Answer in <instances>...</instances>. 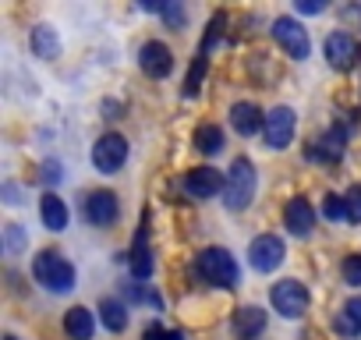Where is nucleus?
Instances as JSON below:
<instances>
[{
    "label": "nucleus",
    "instance_id": "nucleus-1",
    "mask_svg": "<svg viewBox=\"0 0 361 340\" xmlns=\"http://www.w3.org/2000/svg\"><path fill=\"white\" fill-rule=\"evenodd\" d=\"M32 277H36V284H43L50 294H68V291H75V266H71L61 252H54V248H43V252L32 259Z\"/></svg>",
    "mask_w": 361,
    "mask_h": 340
},
{
    "label": "nucleus",
    "instance_id": "nucleus-2",
    "mask_svg": "<svg viewBox=\"0 0 361 340\" xmlns=\"http://www.w3.org/2000/svg\"><path fill=\"white\" fill-rule=\"evenodd\" d=\"M195 273H199L209 287H224V291L238 287V280H241L238 262H234V255H231L227 248H202V252L195 255Z\"/></svg>",
    "mask_w": 361,
    "mask_h": 340
},
{
    "label": "nucleus",
    "instance_id": "nucleus-3",
    "mask_svg": "<svg viewBox=\"0 0 361 340\" xmlns=\"http://www.w3.org/2000/svg\"><path fill=\"white\" fill-rule=\"evenodd\" d=\"M255 185H259V178H255V166H252V159L238 156V159L231 163V170H227L224 206H227V210H234V213H241V210L255 199Z\"/></svg>",
    "mask_w": 361,
    "mask_h": 340
},
{
    "label": "nucleus",
    "instance_id": "nucleus-4",
    "mask_svg": "<svg viewBox=\"0 0 361 340\" xmlns=\"http://www.w3.org/2000/svg\"><path fill=\"white\" fill-rule=\"evenodd\" d=\"M269 301H273V308L283 315V319H301L305 312H308V287L301 284V280H280V284H273V291H269Z\"/></svg>",
    "mask_w": 361,
    "mask_h": 340
},
{
    "label": "nucleus",
    "instance_id": "nucleus-5",
    "mask_svg": "<svg viewBox=\"0 0 361 340\" xmlns=\"http://www.w3.org/2000/svg\"><path fill=\"white\" fill-rule=\"evenodd\" d=\"M128 163V138L117 131H106L96 145H92V166L99 174H117V170Z\"/></svg>",
    "mask_w": 361,
    "mask_h": 340
},
{
    "label": "nucleus",
    "instance_id": "nucleus-6",
    "mask_svg": "<svg viewBox=\"0 0 361 340\" xmlns=\"http://www.w3.org/2000/svg\"><path fill=\"white\" fill-rule=\"evenodd\" d=\"M294 131H298V114H294L290 107H273V110L266 114L262 135H266V145H269V149H287V145L294 142Z\"/></svg>",
    "mask_w": 361,
    "mask_h": 340
},
{
    "label": "nucleus",
    "instance_id": "nucleus-7",
    "mask_svg": "<svg viewBox=\"0 0 361 340\" xmlns=\"http://www.w3.org/2000/svg\"><path fill=\"white\" fill-rule=\"evenodd\" d=\"M273 40L280 43V50H283L290 61H305L308 50H312L308 32H305L301 22H294V18H276V22H273Z\"/></svg>",
    "mask_w": 361,
    "mask_h": 340
},
{
    "label": "nucleus",
    "instance_id": "nucleus-8",
    "mask_svg": "<svg viewBox=\"0 0 361 340\" xmlns=\"http://www.w3.org/2000/svg\"><path fill=\"white\" fill-rule=\"evenodd\" d=\"M283 255H287V248H283V241L276 234H259L248 245V262H252L255 273H273L283 262Z\"/></svg>",
    "mask_w": 361,
    "mask_h": 340
},
{
    "label": "nucleus",
    "instance_id": "nucleus-9",
    "mask_svg": "<svg viewBox=\"0 0 361 340\" xmlns=\"http://www.w3.org/2000/svg\"><path fill=\"white\" fill-rule=\"evenodd\" d=\"M82 217L92 224V227H110L117 217H121V206H117V195L114 192H92L82 199Z\"/></svg>",
    "mask_w": 361,
    "mask_h": 340
},
{
    "label": "nucleus",
    "instance_id": "nucleus-10",
    "mask_svg": "<svg viewBox=\"0 0 361 340\" xmlns=\"http://www.w3.org/2000/svg\"><path fill=\"white\" fill-rule=\"evenodd\" d=\"M224 185H227V178L220 174L216 166H195V170H188V178H185V192H188L192 199L224 195Z\"/></svg>",
    "mask_w": 361,
    "mask_h": 340
},
{
    "label": "nucleus",
    "instance_id": "nucleus-11",
    "mask_svg": "<svg viewBox=\"0 0 361 340\" xmlns=\"http://www.w3.org/2000/svg\"><path fill=\"white\" fill-rule=\"evenodd\" d=\"M138 68L149 75V78H166L170 75V68H173V54H170V47L166 43H145L142 50H138Z\"/></svg>",
    "mask_w": 361,
    "mask_h": 340
},
{
    "label": "nucleus",
    "instance_id": "nucleus-12",
    "mask_svg": "<svg viewBox=\"0 0 361 340\" xmlns=\"http://www.w3.org/2000/svg\"><path fill=\"white\" fill-rule=\"evenodd\" d=\"M326 61H329V68H336V71H350L354 61H357V43H354V36L333 32V36L326 40Z\"/></svg>",
    "mask_w": 361,
    "mask_h": 340
},
{
    "label": "nucleus",
    "instance_id": "nucleus-13",
    "mask_svg": "<svg viewBox=\"0 0 361 340\" xmlns=\"http://www.w3.org/2000/svg\"><path fill=\"white\" fill-rule=\"evenodd\" d=\"M283 224H287V231L294 234V238H308L312 231H315V210H312V202L308 199H290L287 202V210H283Z\"/></svg>",
    "mask_w": 361,
    "mask_h": 340
},
{
    "label": "nucleus",
    "instance_id": "nucleus-14",
    "mask_svg": "<svg viewBox=\"0 0 361 340\" xmlns=\"http://www.w3.org/2000/svg\"><path fill=\"white\" fill-rule=\"evenodd\" d=\"M231 128L238 135H255V131L266 128V114L255 103H234L231 107Z\"/></svg>",
    "mask_w": 361,
    "mask_h": 340
},
{
    "label": "nucleus",
    "instance_id": "nucleus-15",
    "mask_svg": "<svg viewBox=\"0 0 361 340\" xmlns=\"http://www.w3.org/2000/svg\"><path fill=\"white\" fill-rule=\"evenodd\" d=\"M305 156L308 159H319V163H336L343 156V131H329V135L308 142L305 145Z\"/></svg>",
    "mask_w": 361,
    "mask_h": 340
},
{
    "label": "nucleus",
    "instance_id": "nucleus-16",
    "mask_svg": "<svg viewBox=\"0 0 361 340\" xmlns=\"http://www.w3.org/2000/svg\"><path fill=\"white\" fill-rule=\"evenodd\" d=\"M64 333H68L71 340H92V333H96V315H92L85 305L68 308V312H64Z\"/></svg>",
    "mask_w": 361,
    "mask_h": 340
},
{
    "label": "nucleus",
    "instance_id": "nucleus-17",
    "mask_svg": "<svg viewBox=\"0 0 361 340\" xmlns=\"http://www.w3.org/2000/svg\"><path fill=\"white\" fill-rule=\"evenodd\" d=\"M39 217H43V227L47 231H64L68 227V206L57 192H47L39 199Z\"/></svg>",
    "mask_w": 361,
    "mask_h": 340
},
{
    "label": "nucleus",
    "instance_id": "nucleus-18",
    "mask_svg": "<svg viewBox=\"0 0 361 340\" xmlns=\"http://www.w3.org/2000/svg\"><path fill=\"white\" fill-rule=\"evenodd\" d=\"M262 329H266V312H262L259 305H245V308L234 312V333H238V336L252 340V336L262 333Z\"/></svg>",
    "mask_w": 361,
    "mask_h": 340
},
{
    "label": "nucleus",
    "instance_id": "nucleus-19",
    "mask_svg": "<svg viewBox=\"0 0 361 340\" xmlns=\"http://www.w3.org/2000/svg\"><path fill=\"white\" fill-rule=\"evenodd\" d=\"M32 50H36V57L54 61V57L61 54V36H57V29H50V25H36V29H32Z\"/></svg>",
    "mask_w": 361,
    "mask_h": 340
},
{
    "label": "nucleus",
    "instance_id": "nucleus-20",
    "mask_svg": "<svg viewBox=\"0 0 361 340\" xmlns=\"http://www.w3.org/2000/svg\"><path fill=\"white\" fill-rule=\"evenodd\" d=\"M99 319H103V326H106L110 333H124V329H128V308H124L121 301H114V298H106V301L99 305Z\"/></svg>",
    "mask_w": 361,
    "mask_h": 340
},
{
    "label": "nucleus",
    "instance_id": "nucleus-21",
    "mask_svg": "<svg viewBox=\"0 0 361 340\" xmlns=\"http://www.w3.org/2000/svg\"><path fill=\"white\" fill-rule=\"evenodd\" d=\"M131 273H135V280H149V273H152V255H149V245H145V231L135 238V248H131Z\"/></svg>",
    "mask_w": 361,
    "mask_h": 340
},
{
    "label": "nucleus",
    "instance_id": "nucleus-22",
    "mask_svg": "<svg viewBox=\"0 0 361 340\" xmlns=\"http://www.w3.org/2000/svg\"><path fill=\"white\" fill-rule=\"evenodd\" d=\"M195 145H199V152L216 156V152L224 149V128H220V124H202V128L195 131Z\"/></svg>",
    "mask_w": 361,
    "mask_h": 340
},
{
    "label": "nucleus",
    "instance_id": "nucleus-23",
    "mask_svg": "<svg viewBox=\"0 0 361 340\" xmlns=\"http://www.w3.org/2000/svg\"><path fill=\"white\" fill-rule=\"evenodd\" d=\"M202 75H206V54L195 57V64H192V71H188V82H185V96H195V92H199Z\"/></svg>",
    "mask_w": 361,
    "mask_h": 340
},
{
    "label": "nucleus",
    "instance_id": "nucleus-24",
    "mask_svg": "<svg viewBox=\"0 0 361 340\" xmlns=\"http://www.w3.org/2000/svg\"><path fill=\"white\" fill-rule=\"evenodd\" d=\"M4 248H8L11 255H18V252L25 248V231H22L18 224H8V227H4Z\"/></svg>",
    "mask_w": 361,
    "mask_h": 340
},
{
    "label": "nucleus",
    "instance_id": "nucleus-25",
    "mask_svg": "<svg viewBox=\"0 0 361 340\" xmlns=\"http://www.w3.org/2000/svg\"><path fill=\"white\" fill-rule=\"evenodd\" d=\"M322 213H326V220H347V199L343 195H326Z\"/></svg>",
    "mask_w": 361,
    "mask_h": 340
},
{
    "label": "nucleus",
    "instance_id": "nucleus-26",
    "mask_svg": "<svg viewBox=\"0 0 361 340\" xmlns=\"http://www.w3.org/2000/svg\"><path fill=\"white\" fill-rule=\"evenodd\" d=\"M340 273H343V280L350 287H361V255H347L343 266H340Z\"/></svg>",
    "mask_w": 361,
    "mask_h": 340
},
{
    "label": "nucleus",
    "instance_id": "nucleus-27",
    "mask_svg": "<svg viewBox=\"0 0 361 340\" xmlns=\"http://www.w3.org/2000/svg\"><path fill=\"white\" fill-rule=\"evenodd\" d=\"M347 220L350 224H361V185H354V188H347Z\"/></svg>",
    "mask_w": 361,
    "mask_h": 340
},
{
    "label": "nucleus",
    "instance_id": "nucleus-28",
    "mask_svg": "<svg viewBox=\"0 0 361 340\" xmlns=\"http://www.w3.org/2000/svg\"><path fill=\"white\" fill-rule=\"evenodd\" d=\"M333 329H336V333H343V336H357V326L350 322V315H347V312L333 315Z\"/></svg>",
    "mask_w": 361,
    "mask_h": 340
},
{
    "label": "nucleus",
    "instance_id": "nucleus-29",
    "mask_svg": "<svg viewBox=\"0 0 361 340\" xmlns=\"http://www.w3.org/2000/svg\"><path fill=\"white\" fill-rule=\"evenodd\" d=\"M163 18H166L170 25H177V29L185 25V11H180V4H166V8H163Z\"/></svg>",
    "mask_w": 361,
    "mask_h": 340
},
{
    "label": "nucleus",
    "instance_id": "nucleus-30",
    "mask_svg": "<svg viewBox=\"0 0 361 340\" xmlns=\"http://www.w3.org/2000/svg\"><path fill=\"white\" fill-rule=\"evenodd\" d=\"M343 312L350 315V322L357 326V333H361V298H350L347 305H343Z\"/></svg>",
    "mask_w": 361,
    "mask_h": 340
},
{
    "label": "nucleus",
    "instance_id": "nucleus-31",
    "mask_svg": "<svg viewBox=\"0 0 361 340\" xmlns=\"http://www.w3.org/2000/svg\"><path fill=\"white\" fill-rule=\"evenodd\" d=\"M43 181H47V185H50V181H61V163H54V159L43 163Z\"/></svg>",
    "mask_w": 361,
    "mask_h": 340
},
{
    "label": "nucleus",
    "instance_id": "nucleus-32",
    "mask_svg": "<svg viewBox=\"0 0 361 340\" xmlns=\"http://www.w3.org/2000/svg\"><path fill=\"white\" fill-rule=\"evenodd\" d=\"M298 11L301 15H319V11H326V4H322V0H301Z\"/></svg>",
    "mask_w": 361,
    "mask_h": 340
},
{
    "label": "nucleus",
    "instance_id": "nucleus-33",
    "mask_svg": "<svg viewBox=\"0 0 361 340\" xmlns=\"http://www.w3.org/2000/svg\"><path fill=\"white\" fill-rule=\"evenodd\" d=\"M159 340H185V333H180V329H163Z\"/></svg>",
    "mask_w": 361,
    "mask_h": 340
},
{
    "label": "nucleus",
    "instance_id": "nucleus-34",
    "mask_svg": "<svg viewBox=\"0 0 361 340\" xmlns=\"http://www.w3.org/2000/svg\"><path fill=\"white\" fill-rule=\"evenodd\" d=\"M159 336H163V326H149L145 329V340H159Z\"/></svg>",
    "mask_w": 361,
    "mask_h": 340
},
{
    "label": "nucleus",
    "instance_id": "nucleus-35",
    "mask_svg": "<svg viewBox=\"0 0 361 340\" xmlns=\"http://www.w3.org/2000/svg\"><path fill=\"white\" fill-rule=\"evenodd\" d=\"M4 340H18V336H4Z\"/></svg>",
    "mask_w": 361,
    "mask_h": 340
}]
</instances>
